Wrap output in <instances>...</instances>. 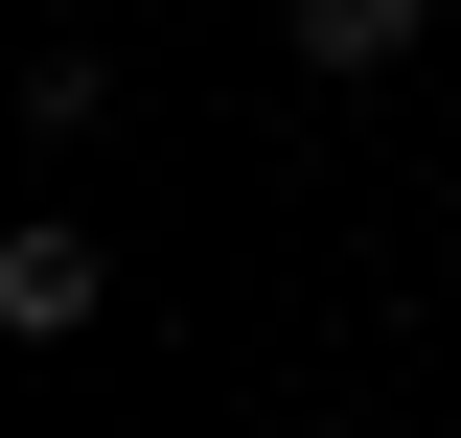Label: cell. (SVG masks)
<instances>
[{
  "label": "cell",
  "instance_id": "obj_1",
  "mask_svg": "<svg viewBox=\"0 0 461 438\" xmlns=\"http://www.w3.org/2000/svg\"><path fill=\"white\" fill-rule=\"evenodd\" d=\"M93 300H115V254H93L69 208H23V231H0V324H23V346H69Z\"/></svg>",
  "mask_w": 461,
  "mask_h": 438
},
{
  "label": "cell",
  "instance_id": "obj_2",
  "mask_svg": "<svg viewBox=\"0 0 461 438\" xmlns=\"http://www.w3.org/2000/svg\"><path fill=\"white\" fill-rule=\"evenodd\" d=\"M415 47V0H300V69H393Z\"/></svg>",
  "mask_w": 461,
  "mask_h": 438
}]
</instances>
